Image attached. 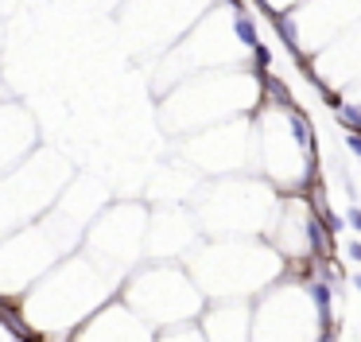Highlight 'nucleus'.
Returning a JSON list of instances; mask_svg holds the SVG:
<instances>
[{"instance_id": "obj_12", "label": "nucleus", "mask_w": 361, "mask_h": 342, "mask_svg": "<svg viewBox=\"0 0 361 342\" xmlns=\"http://www.w3.org/2000/svg\"><path fill=\"white\" fill-rule=\"evenodd\" d=\"M350 280H353V288H357V292H361V272H357V276H350Z\"/></svg>"}, {"instance_id": "obj_8", "label": "nucleus", "mask_w": 361, "mask_h": 342, "mask_svg": "<svg viewBox=\"0 0 361 342\" xmlns=\"http://www.w3.org/2000/svg\"><path fill=\"white\" fill-rule=\"evenodd\" d=\"M252 51H257V67H268V47H264V43H257V47H252Z\"/></svg>"}, {"instance_id": "obj_6", "label": "nucleus", "mask_w": 361, "mask_h": 342, "mask_svg": "<svg viewBox=\"0 0 361 342\" xmlns=\"http://www.w3.org/2000/svg\"><path fill=\"white\" fill-rule=\"evenodd\" d=\"M292 133L299 144H311V121L303 117V113H292Z\"/></svg>"}, {"instance_id": "obj_5", "label": "nucleus", "mask_w": 361, "mask_h": 342, "mask_svg": "<svg viewBox=\"0 0 361 342\" xmlns=\"http://www.w3.org/2000/svg\"><path fill=\"white\" fill-rule=\"evenodd\" d=\"M338 121H342V129H350V133H361V109L350 105V101L338 105Z\"/></svg>"}, {"instance_id": "obj_1", "label": "nucleus", "mask_w": 361, "mask_h": 342, "mask_svg": "<svg viewBox=\"0 0 361 342\" xmlns=\"http://www.w3.org/2000/svg\"><path fill=\"white\" fill-rule=\"evenodd\" d=\"M307 292H311L315 300V311H319V323H322V334H334V327H330V319H334V308H330V300H334V292H330L327 280H307Z\"/></svg>"}, {"instance_id": "obj_7", "label": "nucleus", "mask_w": 361, "mask_h": 342, "mask_svg": "<svg viewBox=\"0 0 361 342\" xmlns=\"http://www.w3.org/2000/svg\"><path fill=\"white\" fill-rule=\"evenodd\" d=\"M346 148H350L353 156H361V133H350V129H346Z\"/></svg>"}, {"instance_id": "obj_9", "label": "nucleus", "mask_w": 361, "mask_h": 342, "mask_svg": "<svg viewBox=\"0 0 361 342\" xmlns=\"http://www.w3.org/2000/svg\"><path fill=\"white\" fill-rule=\"evenodd\" d=\"M346 218H350L353 230H361V206H357V202H350V214H346Z\"/></svg>"}, {"instance_id": "obj_11", "label": "nucleus", "mask_w": 361, "mask_h": 342, "mask_svg": "<svg viewBox=\"0 0 361 342\" xmlns=\"http://www.w3.org/2000/svg\"><path fill=\"white\" fill-rule=\"evenodd\" d=\"M350 257H353V261H361V242H350Z\"/></svg>"}, {"instance_id": "obj_4", "label": "nucleus", "mask_w": 361, "mask_h": 342, "mask_svg": "<svg viewBox=\"0 0 361 342\" xmlns=\"http://www.w3.org/2000/svg\"><path fill=\"white\" fill-rule=\"evenodd\" d=\"M233 12H237V39H241L245 47H257L261 39H257V27H252V20L245 16V8H233Z\"/></svg>"}, {"instance_id": "obj_3", "label": "nucleus", "mask_w": 361, "mask_h": 342, "mask_svg": "<svg viewBox=\"0 0 361 342\" xmlns=\"http://www.w3.org/2000/svg\"><path fill=\"white\" fill-rule=\"evenodd\" d=\"M272 20H276V32H280V39L287 43V47H299V35H295V20L287 16V12H272Z\"/></svg>"}, {"instance_id": "obj_2", "label": "nucleus", "mask_w": 361, "mask_h": 342, "mask_svg": "<svg viewBox=\"0 0 361 342\" xmlns=\"http://www.w3.org/2000/svg\"><path fill=\"white\" fill-rule=\"evenodd\" d=\"M307 242H311L315 257H327V230H322V218H307Z\"/></svg>"}, {"instance_id": "obj_13", "label": "nucleus", "mask_w": 361, "mask_h": 342, "mask_svg": "<svg viewBox=\"0 0 361 342\" xmlns=\"http://www.w3.org/2000/svg\"><path fill=\"white\" fill-rule=\"evenodd\" d=\"M299 4H307V0H299Z\"/></svg>"}, {"instance_id": "obj_10", "label": "nucleus", "mask_w": 361, "mask_h": 342, "mask_svg": "<svg viewBox=\"0 0 361 342\" xmlns=\"http://www.w3.org/2000/svg\"><path fill=\"white\" fill-rule=\"evenodd\" d=\"M322 98H327V105H330V109H338V105H342V101H346L342 93H334V90H327V93H322Z\"/></svg>"}]
</instances>
